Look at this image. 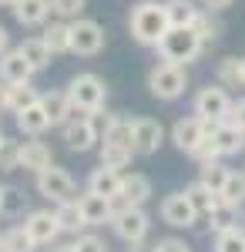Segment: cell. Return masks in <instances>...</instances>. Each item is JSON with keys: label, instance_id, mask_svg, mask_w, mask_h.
<instances>
[{"label": "cell", "instance_id": "obj_1", "mask_svg": "<svg viewBox=\"0 0 245 252\" xmlns=\"http://www.w3.org/2000/svg\"><path fill=\"white\" fill-rule=\"evenodd\" d=\"M128 27H131V37L141 44V47H158V40L171 31V20L165 3L158 0H141L131 7V17H128Z\"/></svg>", "mask_w": 245, "mask_h": 252}, {"label": "cell", "instance_id": "obj_2", "mask_svg": "<svg viewBox=\"0 0 245 252\" xmlns=\"http://www.w3.org/2000/svg\"><path fill=\"white\" fill-rule=\"evenodd\" d=\"M202 37L195 34V27H171L165 37L158 40V58L161 61H171V64H191V61H198V54H202Z\"/></svg>", "mask_w": 245, "mask_h": 252}, {"label": "cell", "instance_id": "obj_3", "mask_svg": "<svg viewBox=\"0 0 245 252\" xmlns=\"http://www.w3.org/2000/svg\"><path fill=\"white\" fill-rule=\"evenodd\" d=\"M188 88V74L182 64H171V61H158L148 71V91L158 101H178Z\"/></svg>", "mask_w": 245, "mask_h": 252}, {"label": "cell", "instance_id": "obj_4", "mask_svg": "<svg viewBox=\"0 0 245 252\" xmlns=\"http://www.w3.org/2000/svg\"><path fill=\"white\" fill-rule=\"evenodd\" d=\"M64 91H67V97H71V104H74L77 111H88V115H97L104 108V101H108V84L97 74H91V71L71 78V84Z\"/></svg>", "mask_w": 245, "mask_h": 252}, {"label": "cell", "instance_id": "obj_5", "mask_svg": "<svg viewBox=\"0 0 245 252\" xmlns=\"http://www.w3.org/2000/svg\"><path fill=\"white\" fill-rule=\"evenodd\" d=\"M64 141H67V148L77 152V155H84V152H91L97 141H101V128H97L94 115H88V111H71L67 118V125H64Z\"/></svg>", "mask_w": 245, "mask_h": 252}, {"label": "cell", "instance_id": "obj_6", "mask_svg": "<svg viewBox=\"0 0 245 252\" xmlns=\"http://www.w3.org/2000/svg\"><path fill=\"white\" fill-rule=\"evenodd\" d=\"M111 229L118 239L124 242H138V239H148V229H151V219L145 212V205H118L111 215Z\"/></svg>", "mask_w": 245, "mask_h": 252}, {"label": "cell", "instance_id": "obj_7", "mask_svg": "<svg viewBox=\"0 0 245 252\" xmlns=\"http://www.w3.org/2000/svg\"><path fill=\"white\" fill-rule=\"evenodd\" d=\"M104 51V27L91 17L71 20V54L77 58H94Z\"/></svg>", "mask_w": 245, "mask_h": 252}, {"label": "cell", "instance_id": "obj_8", "mask_svg": "<svg viewBox=\"0 0 245 252\" xmlns=\"http://www.w3.org/2000/svg\"><path fill=\"white\" fill-rule=\"evenodd\" d=\"M37 192L47 198V202H67V198H74L77 192V185H74V178H71V172L67 168H61V165H47V168H40L37 172Z\"/></svg>", "mask_w": 245, "mask_h": 252}, {"label": "cell", "instance_id": "obj_9", "mask_svg": "<svg viewBox=\"0 0 245 252\" xmlns=\"http://www.w3.org/2000/svg\"><path fill=\"white\" fill-rule=\"evenodd\" d=\"M195 115L205 121H225L232 115V97H228L225 84H208L195 94Z\"/></svg>", "mask_w": 245, "mask_h": 252}, {"label": "cell", "instance_id": "obj_10", "mask_svg": "<svg viewBox=\"0 0 245 252\" xmlns=\"http://www.w3.org/2000/svg\"><path fill=\"white\" fill-rule=\"evenodd\" d=\"M131 141H134V155L138 158H148L161 148L165 141V128L158 118H131Z\"/></svg>", "mask_w": 245, "mask_h": 252}, {"label": "cell", "instance_id": "obj_11", "mask_svg": "<svg viewBox=\"0 0 245 252\" xmlns=\"http://www.w3.org/2000/svg\"><path fill=\"white\" fill-rule=\"evenodd\" d=\"M161 222L171 225V229H191L195 222H198V212H195V205L188 202V195L185 192H171L161 198Z\"/></svg>", "mask_w": 245, "mask_h": 252}, {"label": "cell", "instance_id": "obj_12", "mask_svg": "<svg viewBox=\"0 0 245 252\" xmlns=\"http://www.w3.org/2000/svg\"><path fill=\"white\" fill-rule=\"evenodd\" d=\"M208 131H212V121H205V118H198V115H188V118H178V121L171 125V141H175L178 152L191 155V148H195Z\"/></svg>", "mask_w": 245, "mask_h": 252}, {"label": "cell", "instance_id": "obj_13", "mask_svg": "<svg viewBox=\"0 0 245 252\" xmlns=\"http://www.w3.org/2000/svg\"><path fill=\"white\" fill-rule=\"evenodd\" d=\"M24 229L27 235L37 242V246H51L57 235H61V225H57V215L47 212V209H37V212L24 215Z\"/></svg>", "mask_w": 245, "mask_h": 252}, {"label": "cell", "instance_id": "obj_14", "mask_svg": "<svg viewBox=\"0 0 245 252\" xmlns=\"http://www.w3.org/2000/svg\"><path fill=\"white\" fill-rule=\"evenodd\" d=\"M208 135L215 138V145H218V155L222 158H232V155H239L245 148V131L235 125V121H212V131Z\"/></svg>", "mask_w": 245, "mask_h": 252}, {"label": "cell", "instance_id": "obj_15", "mask_svg": "<svg viewBox=\"0 0 245 252\" xmlns=\"http://www.w3.org/2000/svg\"><path fill=\"white\" fill-rule=\"evenodd\" d=\"M77 205H81L88 225H104V222H111V215H114V198L97 195V192H91V189L84 195H77Z\"/></svg>", "mask_w": 245, "mask_h": 252}, {"label": "cell", "instance_id": "obj_16", "mask_svg": "<svg viewBox=\"0 0 245 252\" xmlns=\"http://www.w3.org/2000/svg\"><path fill=\"white\" fill-rule=\"evenodd\" d=\"M31 74H34V67L20 54V47H10V51L0 54V81H7V84H24V81H31Z\"/></svg>", "mask_w": 245, "mask_h": 252}, {"label": "cell", "instance_id": "obj_17", "mask_svg": "<svg viewBox=\"0 0 245 252\" xmlns=\"http://www.w3.org/2000/svg\"><path fill=\"white\" fill-rule=\"evenodd\" d=\"M51 161H54L51 145H44V141H37V138L20 141V168H24V172H34V175H37L40 168H47Z\"/></svg>", "mask_w": 245, "mask_h": 252}, {"label": "cell", "instance_id": "obj_18", "mask_svg": "<svg viewBox=\"0 0 245 252\" xmlns=\"http://www.w3.org/2000/svg\"><path fill=\"white\" fill-rule=\"evenodd\" d=\"M10 10L20 27H40V24H47L54 7H51V0H17Z\"/></svg>", "mask_w": 245, "mask_h": 252}, {"label": "cell", "instance_id": "obj_19", "mask_svg": "<svg viewBox=\"0 0 245 252\" xmlns=\"http://www.w3.org/2000/svg\"><path fill=\"white\" fill-rule=\"evenodd\" d=\"M17 131L20 135H27V138H40L47 128H54L51 125V118H47V111L40 108V101L37 104H31V108H24V111H17Z\"/></svg>", "mask_w": 245, "mask_h": 252}, {"label": "cell", "instance_id": "obj_20", "mask_svg": "<svg viewBox=\"0 0 245 252\" xmlns=\"http://www.w3.org/2000/svg\"><path fill=\"white\" fill-rule=\"evenodd\" d=\"M40 108L47 111V118H51V125H67V118H71V111H74V104H71V97H67V91H44L40 94Z\"/></svg>", "mask_w": 245, "mask_h": 252}, {"label": "cell", "instance_id": "obj_21", "mask_svg": "<svg viewBox=\"0 0 245 252\" xmlns=\"http://www.w3.org/2000/svg\"><path fill=\"white\" fill-rule=\"evenodd\" d=\"M121 178H124V172L101 165V168H94V172L88 175V189L97 195H108V198H118L121 195Z\"/></svg>", "mask_w": 245, "mask_h": 252}, {"label": "cell", "instance_id": "obj_22", "mask_svg": "<svg viewBox=\"0 0 245 252\" xmlns=\"http://www.w3.org/2000/svg\"><path fill=\"white\" fill-rule=\"evenodd\" d=\"M101 141L134 148V141H131V118H128V115H108V118H104V125H101Z\"/></svg>", "mask_w": 245, "mask_h": 252}, {"label": "cell", "instance_id": "obj_23", "mask_svg": "<svg viewBox=\"0 0 245 252\" xmlns=\"http://www.w3.org/2000/svg\"><path fill=\"white\" fill-rule=\"evenodd\" d=\"M124 205H145L151 198V178L148 175H138V172H131V175H124L121 178V195H118Z\"/></svg>", "mask_w": 245, "mask_h": 252}, {"label": "cell", "instance_id": "obj_24", "mask_svg": "<svg viewBox=\"0 0 245 252\" xmlns=\"http://www.w3.org/2000/svg\"><path fill=\"white\" fill-rule=\"evenodd\" d=\"M57 225H61V232H81L88 222H84V212H81V205H77V198H67V202H57Z\"/></svg>", "mask_w": 245, "mask_h": 252}, {"label": "cell", "instance_id": "obj_25", "mask_svg": "<svg viewBox=\"0 0 245 252\" xmlns=\"http://www.w3.org/2000/svg\"><path fill=\"white\" fill-rule=\"evenodd\" d=\"M40 37L47 40L51 54H71V20H54V24H47Z\"/></svg>", "mask_w": 245, "mask_h": 252}, {"label": "cell", "instance_id": "obj_26", "mask_svg": "<svg viewBox=\"0 0 245 252\" xmlns=\"http://www.w3.org/2000/svg\"><path fill=\"white\" fill-rule=\"evenodd\" d=\"M185 195H188V202L195 205L198 219H202V215H208L215 205H218V202H222V198H218V192H215V189H208L202 178H198V182H191L188 189H185Z\"/></svg>", "mask_w": 245, "mask_h": 252}, {"label": "cell", "instance_id": "obj_27", "mask_svg": "<svg viewBox=\"0 0 245 252\" xmlns=\"http://www.w3.org/2000/svg\"><path fill=\"white\" fill-rule=\"evenodd\" d=\"M165 10H168L171 27H191L195 17L202 14V3H195V0H168Z\"/></svg>", "mask_w": 245, "mask_h": 252}, {"label": "cell", "instance_id": "obj_28", "mask_svg": "<svg viewBox=\"0 0 245 252\" xmlns=\"http://www.w3.org/2000/svg\"><path fill=\"white\" fill-rule=\"evenodd\" d=\"M20 54L27 58V64H31L34 71H44V67L51 64V58H54L44 37H24V44H20Z\"/></svg>", "mask_w": 245, "mask_h": 252}, {"label": "cell", "instance_id": "obj_29", "mask_svg": "<svg viewBox=\"0 0 245 252\" xmlns=\"http://www.w3.org/2000/svg\"><path fill=\"white\" fill-rule=\"evenodd\" d=\"M205 219H208V229H212V232H225V229H232V225H239V205L218 202Z\"/></svg>", "mask_w": 245, "mask_h": 252}, {"label": "cell", "instance_id": "obj_30", "mask_svg": "<svg viewBox=\"0 0 245 252\" xmlns=\"http://www.w3.org/2000/svg\"><path fill=\"white\" fill-rule=\"evenodd\" d=\"M134 148H124V145H108V141H101V165H108V168H118V172H124L128 165H131Z\"/></svg>", "mask_w": 245, "mask_h": 252}, {"label": "cell", "instance_id": "obj_31", "mask_svg": "<svg viewBox=\"0 0 245 252\" xmlns=\"http://www.w3.org/2000/svg\"><path fill=\"white\" fill-rule=\"evenodd\" d=\"M191 27H195V34L202 37V44L218 40V37H222V31H225V27H222V20L215 17V10H205V7H202V14L195 17V24H191Z\"/></svg>", "mask_w": 245, "mask_h": 252}, {"label": "cell", "instance_id": "obj_32", "mask_svg": "<svg viewBox=\"0 0 245 252\" xmlns=\"http://www.w3.org/2000/svg\"><path fill=\"white\" fill-rule=\"evenodd\" d=\"M218 198L242 209L245 205V168L242 172H232V168H228V178H225V185H222V192H218Z\"/></svg>", "mask_w": 245, "mask_h": 252}, {"label": "cell", "instance_id": "obj_33", "mask_svg": "<svg viewBox=\"0 0 245 252\" xmlns=\"http://www.w3.org/2000/svg\"><path fill=\"white\" fill-rule=\"evenodd\" d=\"M40 101V91L31 84V81H24V84H10V111L17 115L24 108H31V104H37Z\"/></svg>", "mask_w": 245, "mask_h": 252}, {"label": "cell", "instance_id": "obj_34", "mask_svg": "<svg viewBox=\"0 0 245 252\" xmlns=\"http://www.w3.org/2000/svg\"><path fill=\"white\" fill-rule=\"evenodd\" d=\"M27 212V195L14 189V185H3V198H0V215L7 219H17V215Z\"/></svg>", "mask_w": 245, "mask_h": 252}, {"label": "cell", "instance_id": "obj_35", "mask_svg": "<svg viewBox=\"0 0 245 252\" xmlns=\"http://www.w3.org/2000/svg\"><path fill=\"white\" fill-rule=\"evenodd\" d=\"M0 246H3L7 252H34V249H37V242L27 235V229H24V225L7 229V232H3V239H0Z\"/></svg>", "mask_w": 245, "mask_h": 252}, {"label": "cell", "instance_id": "obj_36", "mask_svg": "<svg viewBox=\"0 0 245 252\" xmlns=\"http://www.w3.org/2000/svg\"><path fill=\"white\" fill-rule=\"evenodd\" d=\"M215 252H245V229L232 225L225 232H215Z\"/></svg>", "mask_w": 245, "mask_h": 252}, {"label": "cell", "instance_id": "obj_37", "mask_svg": "<svg viewBox=\"0 0 245 252\" xmlns=\"http://www.w3.org/2000/svg\"><path fill=\"white\" fill-rule=\"evenodd\" d=\"M198 178L205 182L208 189L222 192V185H225V178H228V168L222 165V158H215V161H202V168H198Z\"/></svg>", "mask_w": 245, "mask_h": 252}, {"label": "cell", "instance_id": "obj_38", "mask_svg": "<svg viewBox=\"0 0 245 252\" xmlns=\"http://www.w3.org/2000/svg\"><path fill=\"white\" fill-rule=\"evenodd\" d=\"M215 74H218V84L239 88L242 84V58H222L218 67H215Z\"/></svg>", "mask_w": 245, "mask_h": 252}, {"label": "cell", "instance_id": "obj_39", "mask_svg": "<svg viewBox=\"0 0 245 252\" xmlns=\"http://www.w3.org/2000/svg\"><path fill=\"white\" fill-rule=\"evenodd\" d=\"M51 7H54V14L61 20H77L81 14H84L88 0H51Z\"/></svg>", "mask_w": 245, "mask_h": 252}, {"label": "cell", "instance_id": "obj_40", "mask_svg": "<svg viewBox=\"0 0 245 252\" xmlns=\"http://www.w3.org/2000/svg\"><path fill=\"white\" fill-rule=\"evenodd\" d=\"M0 168L3 172H17L20 168V141H3L0 145Z\"/></svg>", "mask_w": 245, "mask_h": 252}, {"label": "cell", "instance_id": "obj_41", "mask_svg": "<svg viewBox=\"0 0 245 252\" xmlns=\"http://www.w3.org/2000/svg\"><path fill=\"white\" fill-rule=\"evenodd\" d=\"M191 158H195L198 165H202V161H215V158H222V155H218V145H215V138L205 135L202 141H198V145H195V148H191Z\"/></svg>", "mask_w": 245, "mask_h": 252}, {"label": "cell", "instance_id": "obj_42", "mask_svg": "<svg viewBox=\"0 0 245 252\" xmlns=\"http://www.w3.org/2000/svg\"><path fill=\"white\" fill-rule=\"evenodd\" d=\"M74 249L77 252H108V246H104V239H101V235L84 232V235H77V239H74Z\"/></svg>", "mask_w": 245, "mask_h": 252}, {"label": "cell", "instance_id": "obj_43", "mask_svg": "<svg viewBox=\"0 0 245 252\" xmlns=\"http://www.w3.org/2000/svg\"><path fill=\"white\" fill-rule=\"evenodd\" d=\"M154 246H158V252H188L185 239H175V235H168V239H158Z\"/></svg>", "mask_w": 245, "mask_h": 252}, {"label": "cell", "instance_id": "obj_44", "mask_svg": "<svg viewBox=\"0 0 245 252\" xmlns=\"http://www.w3.org/2000/svg\"><path fill=\"white\" fill-rule=\"evenodd\" d=\"M228 121H235V125H239V128L245 131V97L232 101V115H228Z\"/></svg>", "mask_w": 245, "mask_h": 252}, {"label": "cell", "instance_id": "obj_45", "mask_svg": "<svg viewBox=\"0 0 245 252\" xmlns=\"http://www.w3.org/2000/svg\"><path fill=\"white\" fill-rule=\"evenodd\" d=\"M198 3H202L205 10H215V14H222V10H228L235 0H198Z\"/></svg>", "mask_w": 245, "mask_h": 252}, {"label": "cell", "instance_id": "obj_46", "mask_svg": "<svg viewBox=\"0 0 245 252\" xmlns=\"http://www.w3.org/2000/svg\"><path fill=\"white\" fill-rule=\"evenodd\" d=\"M128 252H158L154 242H145V239H138V242H128Z\"/></svg>", "mask_w": 245, "mask_h": 252}, {"label": "cell", "instance_id": "obj_47", "mask_svg": "<svg viewBox=\"0 0 245 252\" xmlns=\"http://www.w3.org/2000/svg\"><path fill=\"white\" fill-rule=\"evenodd\" d=\"M0 111H10V84L0 81Z\"/></svg>", "mask_w": 245, "mask_h": 252}, {"label": "cell", "instance_id": "obj_48", "mask_svg": "<svg viewBox=\"0 0 245 252\" xmlns=\"http://www.w3.org/2000/svg\"><path fill=\"white\" fill-rule=\"evenodd\" d=\"M3 51H10V34H7V27L0 24V54H3Z\"/></svg>", "mask_w": 245, "mask_h": 252}, {"label": "cell", "instance_id": "obj_49", "mask_svg": "<svg viewBox=\"0 0 245 252\" xmlns=\"http://www.w3.org/2000/svg\"><path fill=\"white\" fill-rule=\"evenodd\" d=\"M54 252H77V249H74V242H71V246H57Z\"/></svg>", "mask_w": 245, "mask_h": 252}, {"label": "cell", "instance_id": "obj_50", "mask_svg": "<svg viewBox=\"0 0 245 252\" xmlns=\"http://www.w3.org/2000/svg\"><path fill=\"white\" fill-rule=\"evenodd\" d=\"M14 3H17V0H0V7H14Z\"/></svg>", "mask_w": 245, "mask_h": 252}, {"label": "cell", "instance_id": "obj_51", "mask_svg": "<svg viewBox=\"0 0 245 252\" xmlns=\"http://www.w3.org/2000/svg\"><path fill=\"white\" fill-rule=\"evenodd\" d=\"M242 88H245V58H242Z\"/></svg>", "mask_w": 245, "mask_h": 252}, {"label": "cell", "instance_id": "obj_52", "mask_svg": "<svg viewBox=\"0 0 245 252\" xmlns=\"http://www.w3.org/2000/svg\"><path fill=\"white\" fill-rule=\"evenodd\" d=\"M3 141H7V135H3V131H0V145H3Z\"/></svg>", "mask_w": 245, "mask_h": 252}, {"label": "cell", "instance_id": "obj_53", "mask_svg": "<svg viewBox=\"0 0 245 252\" xmlns=\"http://www.w3.org/2000/svg\"><path fill=\"white\" fill-rule=\"evenodd\" d=\"M0 198H3V185H0Z\"/></svg>", "mask_w": 245, "mask_h": 252}, {"label": "cell", "instance_id": "obj_54", "mask_svg": "<svg viewBox=\"0 0 245 252\" xmlns=\"http://www.w3.org/2000/svg\"><path fill=\"white\" fill-rule=\"evenodd\" d=\"M0 252H7V249H3V246H0Z\"/></svg>", "mask_w": 245, "mask_h": 252}, {"label": "cell", "instance_id": "obj_55", "mask_svg": "<svg viewBox=\"0 0 245 252\" xmlns=\"http://www.w3.org/2000/svg\"><path fill=\"white\" fill-rule=\"evenodd\" d=\"M0 239H3V232H0Z\"/></svg>", "mask_w": 245, "mask_h": 252}, {"label": "cell", "instance_id": "obj_56", "mask_svg": "<svg viewBox=\"0 0 245 252\" xmlns=\"http://www.w3.org/2000/svg\"><path fill=\"white\" fill-rule=\"evenodd\" d=\"M188 252H191V249H188Z\"/></svg>", "mask_w": 245, "mask_h": 252}]
</instances>
